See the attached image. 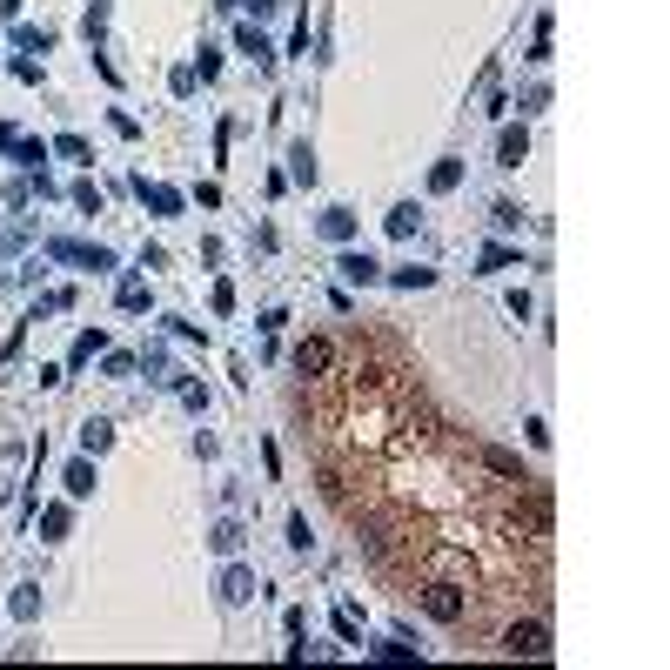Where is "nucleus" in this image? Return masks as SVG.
Listing matches in <instances>:
<instances>
[{
    "label": "nucleus",
    "instance_id": "1",
    "mask_svg": "<svg viewBox=\"0 0 670 670\" xmlns=\"http://www.w3.org/2000/svg\"><path fill=\"white\" fill-rule=\"evenodd\" d=\"M416 603H423V610L436 617V624H463V617H469L463 590H456V583H443V577H429L423 590H416Z\"/></svg>",
    "mask_w": 670,
    "mask_h": 670
},
{
    "label": "nucleus",
    "instance_id": "2",
    "mask_svg": "<svg viewBox=\"0 0 670 670\" xmlns=\"http://www.w3.org/2000/svg\"><path fill=\"white\" fill-rule=\"evenodd\" d=\"M503 650H510V657H530V664H536V657H550V630L536 624V617H516V624L503 630Z\"/></svg>",
    "mask_w": 670,
    "mask_h": 670
},
{
    "label": "nucleus",
    "instance_id": "3",
    "mask_svg": "<svg viewBox=\"0 0 670 670\" xmlns=\"http://www.w3.org/2000/svg\"><path fill=\"white\" fill-rule=\"evenodd\" d=\"M335 369V342H322V335H309L302 349H295V376H309V382H322Z\"/></svg>",
    "mask_w": 670,
    "mask_h": 670
},
{
    "label": "nucleus",
    "instance_id": "4",
    "mask_svg": "<svg viewBox=\"0 0 670 670\" xmlns=\"http://www.w3.org/2000/svg\"><path fill=\"white\" fill-rule=\"evenodd\" d=\"M496 155H503V168H523V155H530V134H523V128H503Z\"/></svg>",
    "mask_w": 670,
    "mask_h": 670
},
{
    "label": "nucleus",
    "instance_id": "5",
    "mask_svg": "<svg viewBox=\"0 0 670 670\" xmlns=\"http://www.w3.org/2000/svg\"><path fill=\"white\" fill-rule=\"evenodd\" d=\"M222 597H228V603H248V597H255V577H248V570H228Z\"/></svg>",
    "mask_w": 670,
    "mask_h": 670
},
{
    "label": "nucleus",
    "instance_id": "6",
    "mask_svg": "<svg viewBox=\"0 0 670 670\" xmlns=\"http://www.w3.org/2000/svg\"><path fill=\"white\" fill-rule=\"evenodd\" d=\"M81 443H88V449H108V443H114V429L101 423V416H88V423H81Z\"/></svg>",
    "mask_w": 670,
    "mask_h": 670
},
{
    "label": "nucleus",
    "instance_id": "7",
    "mask_svg": "<svg viewBox=\"0 0 670 670\" xmlns=\"http://www.w3.org/2000/svg\"><path fill=\"white\" fill-rule=\"evenodd\" d=\"M342 275H349V282H376V262H369V255H342Z\"/></svg>",
    "mask_w": 670,
    "mask_h": 670
},
{
    "label": "nucleus",
    "instance_id": "8",
    "mask_svg": "<svg viewBox=\"0 0 670 670\" xmlns=\"http://www.w3.org/2000/svg\"><path fill=\"white\" fill-rule=\"evenodd\" d=\"M456 181H463V168H456V161H436V175H429V188H436V195H449Z\"/></svg>",
    "mask_w": 670,
    "mask_h": 670
},
{
    "label": "nucleus",
    "instance_id": "9",
    "mask_svg": "<svg viewBox=\"0 0 670 670\" xmlns=\"http://www.w3.org/2000/svg\"><path fill=\"white\" fill-rule=\"evenodd\" d=\"M67 490H74V496H94V469L74 463V469H67Z\"/></svg>",
    "mask_w": 670,
    "mask_h": 670
},
{
    "label": "nucleus",
    "instance_id": "10",
    "mask_svg": "<svg viewBox=\"0 0 670 670\" xmlns=\"http://www.w3.org/2000/svg\"><path fill=\"white\" fill-rule=\"evenodd\" d=\"M41 536H47V543H54V536H67V510H47L41 516Z\"/></svg>",
    "mask_w": 670,
    "mask_h": 670
},
{
    "label": "nucleus",
    "instance_id": "11",
    "mask_svg": "<svg viewBox=\"0 0 670 670\" xmlns=\"http://www.w3.org/2000/svg\"><path fill=\"white\" fill-rule=\"evenodd\" d=\"M215 550H242V523H222V530H215Z\"/></svg>",
    "mask_w": 670,
    "mask_h": 670
},
{
    "label": "nucleus",
    "instance_id": "12",
    "mask_svg": "<svg viewBox=\"0 0 670 670\" xmlns=\"http://www.w3.org/2000/svg\"><path fill=\"white\" fill-rule=\"evenodd\" d=\"M74 201H81L88 215H101V188H94V181H81V188H74Z\"/></svg>",
    "mask_w": 670,
    "mask_h": 670
},
{
    "label": "nucleus",
    "instance_id": "13",
    "mask_svg": "<svg viewBox=\"0 0 670 670\" xmlns=\"http://www.w3.org/2000/svg\"><path fill=\"white\" fill-rule=\"evenodd\" d=\"M34 610H41V597H34V590H14V617H21V624L34 617Z\"/></svg>",
    "mask_w": 670,
    "mask_h": 670
},
{
    "label": "nucleus",
    "instance_id": "14",
    "mask_svg": "<svg viewBox=\"0 0 670 670\" xmlns=\"http://www.w3.org/2000/svg\"><path fill=\"white\" fill-rule=\"evenodd\" d=\"M248 7H255V14H262V7H268V0H248Z\"/></svg>",
    "mask_w": 670,
    "mask_h": 670
}]
</instances>
